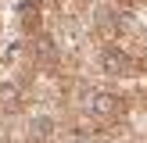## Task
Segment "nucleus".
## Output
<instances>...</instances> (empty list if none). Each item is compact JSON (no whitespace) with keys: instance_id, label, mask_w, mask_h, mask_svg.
<instances>
[{"instance_id":"f257e3e1","label":"nucleus","mask_w":147,"mask_h":143,"mask_svg":"<svg viewBox=\"0 0 147 143\" xmlns=\"http://www.w3.org/2000/svg\"><path fill=\"white\" fill-rule=\"evenodd\" d=\"M83 125H93V129H108V125H115V122L126 114V100L122 97H115V93H104V90H93V93H86V100H83Z\"/></svg>"},{"instance_id":"f03ea898","label":"nucleus","mask_w":147,"mask_h":143,"mask_svg":"<svg viewBox=\"0 0 147 143\" xmlns=\"http://www.w3.org/2000/svg\"><path fill=\"white\" fill-rule=\"evenodd\" d=\"M100 68L108 75H119V79H136V75L147 72V57L126 54L119 47H100Z\"/></svg>"},{"instance_id":"7ed1b4c3","label":"nucleus","mask_w":147,"mask_h":143,"mask_svg":"<svg viewBox=\"0 0 147 143\" xmlns=\"http://www.w3.org/2000/svg\"><path fill=\"white\" fill-rule=\"evenodd\" d=\"M40 29H43V7L40 4H25V7H22V32L36 36Z\"/></svg>"}]
</instances>
